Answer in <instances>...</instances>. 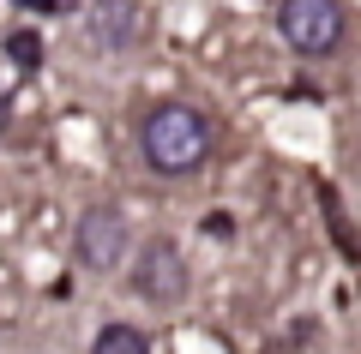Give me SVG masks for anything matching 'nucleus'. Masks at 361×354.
<instances>
[{
  "instance_id": "f257e3e1",
  "label": "nucleus",
  "mask_w": 361,
  "mask_h": 354,
  "mask_svg": "<svg viewBox=\"0 0 361 354\" xmlns=\"http://www.w3.org/2000/svg\"><path fill=\"white\" fill-rule=\"evenodd\" d=\"M139 151H145V163H151V175L187 180L193 168H205V156H211V120L199 108H187V102H163V108L139 127Z\"/></svg>"
},
{
  "instance_id": "f03ea898",
  "label": "nucleus",
  "mask_w": 361,
  "mask_h": 354,
  "mask_svg": "<svg viewBox=\"0 0 361 354\" xmlns=\"http://www.w3.org/2000/svg\"><path fill=\"white\" fill-rule=\"evenodd\" d=\"M187 289H193V277H187L180 246L169 241V234L145 241L139 258H133V294H139V301H151V306H180V301H187Z\"/></svg>"
},
{
  "instance_id": "7ed1b4c3",
  "label": "nucleus",
  "mask_w": 361,
  "mask_h": 354,
  "mask_svg": "<svg viewBox=\"0 0 361 354\" xmlns=\"http://www.w3.org/2000/svg\"><path fill=\"white\" fill-rule=\"evenodd\" d=\"M277 30H283V42L295 54H331L343 42V6L337 0H283Z\"/></svg>"
},
{
  "instance_id": "20e7f679",
  "label": "nucleus",
  "mask_w": 361,
  "mask_h": 354,
  "mask_svg": "<svg viewBox=\"0 0 361 354\" xmlns=\"http://www.w3.org/2000/svg\"><path fill=\"white\" fill-rule=\"evenodd\" d=\"M127 216L115 210V204H90L85 216H78L73 228V253L85 270H97V277H109V270H121V258H127Z\"/></svg>"
},
{
  "instance_id": "39448f33",
  "label": "nucleus",
  "mask_w": 361,
  "mask_h": 354,
  "mask_svg": "<svg viewBox=\"0 0 361 354\" xmlns=\"http://www.w3.org/2000/svg\"><path fill=\"white\" fill-rule=\"evenodd\" d=\"M90 37L103 54H133L145 42V6L139 0H97L90 6Z\"/></svg>"
},
{
  "instance_id": "423d86ee",
  "label": "nucleus",
  "mask_w": 361,
  "mask_h": 354,
  "mask_svg": "<svg viewBox=\"0 0 361 354\" xmlns=\"http://www.w3.org/2000/svg\"><path fill=\"white\" fill-rule=\"evenodd\" d=\"M90 354H151V342H145V330H133V324H103L97 342H90Z\"/></svg>"
},
{
  "instance_id": "0eeeda50",
  "label": "nucleus",
  "mask_w": 361,
  "mask_h": 354,
  "mask_svg": "<svg viewBox=\"0 0 361 354\" xmlns=\"http://www.w3.org/2000/svg\"><path fill=\"white\" fill-rule=\"evenodd\" d=\"M6 61L25 66V72H37L42 66V37L37 30H13V37H6Z\"/></svg>"
},
{
  "instance_id": "6e6552de",
  "label": "nucleus",
  "mask_w": 361,
  "mask_h": 354,
  "mask_svg": "<svg viewBox=\"0 0 361 354\" xmlns=\"http://www.w3.org/2000/svg\"><path fill=\"white\" fill-rule=\"evenodd\" d=\"M205 234H211V241H229V234H235V222H229L223 210H211V216H205Z\"/></svg>"
},
{
  "instance_id": "1a4fd4ad",
  "label": "nucleus",
  "mask_w": 361,
  "mask_h": 354,
  "mask_svg": "<svg viewBox=\"0 0 361 354\" xmlns=\"http://www.w3.org/2000/svg\"><path fill=\"white\" fill-rule=\"evenodd\" d=\"M18 6H30V13H54L61 0H18Z\"/></svg>"
},
{
  "instance_id": "9d476101",
  "label": "nucleus",
  "mask_w": 361,
  "mask_h": 354,
  "mask_svg": "<svg viewBox=\"0 0 361 354\" xmlns=\"http://www.w3.org/2000/svg\"><path fill=\"white\" fill-rule=\"evenodd\" d=\"M0 132H6V102H0Z\"/></svg>"
}]
</instances>
